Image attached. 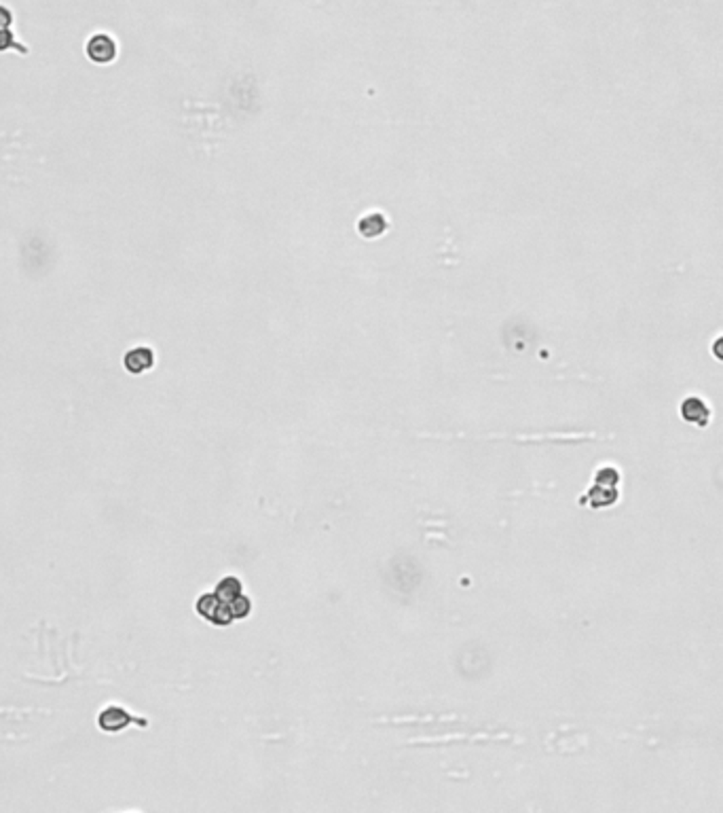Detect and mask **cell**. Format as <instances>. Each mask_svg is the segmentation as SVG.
<instances>
[{
  "mask_svg": "<svg viewBox=\"0 0 723 813\" xmlns=\"http://www.w3.org/2000/svg\"><path fill=\"white\" fill-rule=\"evenodd\" d=\"M357 231L364 235L366 239H375V237H381L385 231H388V218L379 212H371L366 216H362L359 222H357Z\"/></svg>",
  "mask_w": 723,
  "mask_h": 813,
  "instance_id": "cell-5",
  "label": "cell"
},
{
  "mask_svg": "<svg viewBox=\"0 0 723 813\" xmlns=\"http://www.w3.org/2000/svg\"><path fill=\"white\" fill-rule=\"evenodd\" d=\"M681 415L685 422H691L696 426H706L710 420V409L700 398H687L681 405Z\"/></svg>",
  "mask_w": 723,
  "mask_h": 813,
  "instance_id": "cell-6",
  "label": "cell"
},
{
  "mask_svg": "<svg viewBox=\"0 0 723 813\" xmlns=\"http://www.w3.org/2000/svg\"><path fill=\"white\" fill-rule=\"evenodd\" d=\"M197 608V615L203 617L205 621H210L212 625H218V627H224V625H231L235 621V615L231 610V606L218 598V593H205L197 600L195 604Z\"/></svg>",
  "mask_w": 723,
  "mask_h": 813,
  "instance_id": "cell-1",
  "label": "cell"
},
{
  "mask_svg": "<svg viewBox=\"0 0 723 813\" xmlns=\"http://www.w3.org/2000/svg\"><path fill=\"white\" fill-rule=\"evenodd\" d=\"M132 722H138V724H146V720H136L125 707H119V705H108L100 712L98 716V726L104 731V733H121L123 729H127Z\"/></svg>",
  "mask_w": 723,
  "mask_h": 813,
  "instance_id": "cell-3",
  "label": "cell"
},
{
  "mask_svg": "<svg viewBox=\"0 0 723 813\" xmlns=\"http://www.w3.org/2000/svg\"><path fill=\"white\" fill-rule=\"evenodd\" d=\"M123 367L132 375H142V373H146V371H151L155 367V352L151 348H144V346L134 348V350L125 352Z\"/></svg>",
  "mask_w": 723,
  "mask_h": 813,
  "instance_id": "cell-4",
  "label": "cell"
},
{
  "mask_svg": "<svg viewBox=\"0 0 723 813\" xmlns=\"http://www.w3.org/2000/svg\"><path fill=\"white\" fill-rule=\"evenodd\" d=\"M85 53L87 58L94 62V64H110L117 60V53H119V45L117 41L106 34V32H100V34H94L85 47Z\"/></svg>",
  "mask_w": 723,
  "mask_h": 813,
  "instance_id": "cell-2",
  "label": "cell"
},
{
  "mask_svg": "<svg viewBox=\"0 0 723 813\" xmlns=\"http://www.w3.org/2000/svg\"><path fill=\"white\" fill-rule=\"evenodd\" d=\"M13 24V15L7 7H0V30H9Z\"/></svg>",
  "mask_w": 723,
  "mask_h": 813,
  "instance_id": "cell-7",
  "label": "cell"
}]
</instances>
